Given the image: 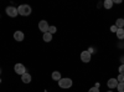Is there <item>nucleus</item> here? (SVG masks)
<instances>
[{
	"label": "nucleus",
	"instance_id": "nucleus-1",
	"mask_svg": "<svg viewBox=\"0 0 124 92\" xmlns=\"http://www.w3.org/2000/svg\"><path fill=\"white\" fill-rule=\"evenodd\" d=\"M31 6L30 5H26V4H23V5H20L17 8V11H19V15H21V16H29L31 14Z\"/></svg>",
	"mask_w": 124,
	"mask_h": 92
},
{
	"label": "nucleus",
	"instance_id": "nucleus-2",
	"mask_svg": "<svg viewBox=\"0 0 124 92\" xmlns=\"http://www.w3.org/2000/svg\"><path fill=\"white\" fill-rule=\"evenodd\" d=\"M72 85H73V81H72L71 78H68V77L61 78V80L58 81V86H60L61 88H65V90L71 88V87H72Z\"/></svg>",
	"mask_w": 124,
	"mask_h": 92
},
{
	"label": "nucleus",
	"instance_id": "nucleus-3",
	"mask_svg": "<svg viewBox=\"0 0 124 92\" xmlns=\"http://www.w3.org/2000/svg\"><path fill=\"white\" fill-rule=\"evenodd\" d=\"M5 13H6V15L8 16H10V17H15V16H17L19 15V11H17V8H15V6H8L6 9H5Z\"/></svg>",
	"mask_w": 124,
	"mask_h": 92
},
{
	"label": "nucleus",
	"instance_id": "nucleus-4",
	"mask_svg": "<svg viewBox=\"0 0 124 92\" xmlns=\"http://www.w3.org/2000/svg\"><path fill=\"white\" fill-rule=\"evenodd\" d=\"M48 27H50V25H48V23L46 21V20H41V21L39 23V30L41 33H47L48 31Z\"/></svg>",
	"mask_w": 124,
	"mask_h": 92
},
{
	"label": "nucleus",
	"instance_id": "nucleus-5",
	"mask_svg": "<svg viewBox=\"0 0 124 92\" xmlns=\"http://www.w3.org/2000/svg\"><path fill=\"white\" fill-rule=\"evenodd\" d=\"M14 70H15V72H16L17 75H20V76H23V75L26 72V67H25L23 64H16L15 67H14Z\"/></svg>",
	"mask_w": 124,
	"mask_h": 92
},
{
	"label": "nucleus",
	"instance_id": "nucleus-6",
	"mask_svg": "<svg viewBox=\"0 0 124 92\" xmlns=\"http://www.w3.org/2000/svg\"><path fill=\"white\" fill-rule=\"evenodd\" d=\"M79 57H81V60H82V62H85V64L89 62L91 59H92V56H91V54L88 52V51H82Z\"/></svg>",
	"mask_w": 124,
	"mask_h": 92
},
{
	"label": "nucleus",
	"instance_id": "nucleus-7",
	"mask_svg": "<svg viewBox=\"0 0 124 92\" xmlns=\"http://www.w3.org/2000/svg\"><path fill=\"white\" fill-rule=\"evenodd\" d=\"M118 84H119V82L117 81V78H110V80H108V82H107V86H108V88L113 90V88H117Z\"/></svg>",
	"mask_w": 124,
	"mask_h": 92
},
{
	"label": "nucleus",
	"instance_id": "nucleus-8",
	"mask_svg": "<svg viewBox=\"0 0 124 92\" xmlns=\"http://www.w3.org/2000/svg\"><path fill=\"white\" fill-rule=\"evenodd\" d=\"M14 39L16 40V41H23V40L25 39V35H24V33L23 31H19V30H17V31H15L14 33Z\"/></svg>",
	"mask_w": 124,
	"mask_h": 92
},
{
	"label": "nucleus",
	"instance_id": "nucleus-9",
	"mask_svg": "<svg viewBox=\"0 0 124 92\" xmlns=\"http://www.w3.org/2000/svg\"><path fill=\"white\" fill-rule=\"evenodd\" d=\"M31 80H32V77H31V75L27 74V72H25V74L21 76V81H23L24 84H30Z\"/></svg>",
	"mask_w": 124,
	"mask_h": 92
},
{
	"label": "nucleus",
	"instance_id": "nucleus-10",
	"mask_svg": "<svg viewBox=\"0 0 124 92\" xmlns=\"http://www.w3.org/2000/svg\"><path fill=\"white\" fill-rule=\"evenodd\" d=\"M113 0H106L104 3H103V6H104V9H107V10H110L112 8H113Z\"/></svg>",
	"mask_w": 124,
	"mask_h": 92
},
{
	"label": "nucleus",
	"instance_id": "nucleus-11",
	"mask_svg": "<svg viewBox=\"0 0 124 92\" xmlns=\"http://www.w3.org/2000/svg\"><path fill=\"white\" fill-rule=\"evenodd\" d=\"M51 77H52V80H54V81H57V82H58V81L62 78V77H61V74L58 72V71H55V72H52Z\"/></svg>",
	"mask_w": 124,
	"mask_h": 92
},
{
	"label": "nucleus",
	"instance_id": "nucleus-12",
	"mask_svg": "<svg viewBox=\"0 0 124 92\" xmlns=\"http://www.w3.org/2000/svg\"><path fill=\"white\" fill-rule=\"evenodd\" d=\"M114 25L117 26V29H123L124 27V20L123 19H117Z\"/></svg>",
	"mask_w": 124,
	"mask_h": 92
},
{
	"label": "nucleus",
	"instance_id": "nucleus-13",
	"mask_svg": "<svg viewBox=\"0 0 124 92\" xmlns=\"http://www.w3.org/2000/svg\"><path fill=\"white\" fill-rule=\"evenodd\" d=\"M51 40H52V34H50L48 31L44 34V41L45 42H50Z\"/></svg>",
	"mask_w": 124,
	"mask_h": 92
},
{
	"label": "nucleus",
	"instance_id": "nucleus-14",
	"mask_svg": "<svg viewBox=\"0 0 124 92\" xmlns=\"http://www.w3.org/2000/svg\"><path fill=\"white\" fill-rule=\"evenodd\" d=\"M116 34H117V37L119 40H124V30L123 29H118Z\"/></svg>",
	"mask_w": 124,
	"mask_h": 92
},
{
	"label": "nucleus",
	"instance_id": "nucleus-15",
	"mask_svg": "<svg viewBox=\"0 0 124 92\" xmlns=\"http://www.w3.org/2000/svg\"><path fill=\"white\" fill-rule=\"evenodd\" d=\"M117 90L118 92H124V82H119L117 86Z\"/></svg>",
	"mask_w": 124,
	"mask_h": 92
},
{
	"label": "nucleus",
	"instance_id": "nucleus-16",
	"mask_svg": "<svg viewBox=\"0 0 124 92\" xmlns=\"http://www.w3.org/2000/svg\"><path fill=\"white\" fill-rule=\"evenodd\" d=\"M56 31H57L56 26H50V27H48V33H50V34H52V35H54Z\"/></svg>",
	"mask_w": 124,
	"mask_h": 92
},
{
	"label": "nucleus",
	"instance_id": "nucleus-17",
	"mask_svg": "<svg viewBox=\"0 0 124 92\" xmlns=\"http://www.w3.org/2000/svg\"><path fill=\"white\" fill-rule=\"evenodd\" d=\"M119 74L124 76V64H122V65L119 66Z\"/></svg>",
	"mask_w": 124,
	"mask_h": 92
},
{
	"label": "nucleus",
	"instance_id": "nucleus-18",
	"mask_svg": "<svg viewBox=\"0 0 124 92\" xmlns=\"http://www.w3.org/2000/svg\"><path fill=\"white\" fill-rule=\"evenodd\" d=\"M117 81H118V82H124V76L119 74V76L117 77Z\"/></svg>",
	"mask_w": 124,
	"mask_h": 92
},
{
	"label": "nucleus",
	"instance_id": "nucleus-19",
	"mask_svg": "<svg viewBox=\"0 0 124 92\" xmlns=\"http://www.w3.org/2000/svg\"><path fill=\"white\" fill-rule=\"evenodd\" d=\"M88 92H99V88L94 86V87H92V88H89V90H88Z\"/></svg>",
	"mask_w": 124,
	"mask_h": 92
},
{
	"label": "nucleus",
	"instance_id": "nucleus-20",
	"mask_svg": "<svg viewBox=\"0 0 124 92\" xmlns=\"http://www.w3.org/2000/svg\"><path fill=\"white\" fill-rule=\"evenodd\" d=\"M117 30H118V29H117L116 25H112V26H110V31H112V33H117Z\"/></svg>",
	"mask_w": 124,
	"mask_h": 92
},
{
	"label": "nucleus",
	"instance_id": "nucleus-21",
	"mask_svg": "<svg viewBox=\"0 0 124 92\" xmlns=\"http://www.w3.org/2000/svg\"><path fill=\"white\" fill-rule=\"evenodd\" d=\"M113 3H116V4H120V3H122V0H116V1H113Z\"/></svg>",
	"mask_w": 124,
	"mask_h": 92
},
{
	"label": "nucleus",
	"instance_id": "nucleus-22",
	"mask_svg": "<svg viewBox=\"0 0 124 92\" xmlns=\"http://www.w3.org/2000/svg\"><path fill=\"white\" fill-rule=\"evenodd\" d=\"M120 61H122V64H124V56H122V59H120Z\"/></svg>",
	"mask_w": 124,
	"mask_h": 92
},
{
	"label": "nucleus",
	"instance_id": "nucleus-23",
	"mask_svg": "<svg viewBox=\"0 0 124 92\" xmlns=\"http://www.w3.org/2000/svg\"><path fill=\"white\" fill-rule=\"evenodd\" d=\"M107 92H113V91H112V90H109V91H107Z\"/></svg>",
	"mask_w": 124,
	"mask_h": 92
},
{
	"label": "nucleus",
	"instance_id": "nucleus-24",
	"mask_svg": "<svg viewBox=\"0 0 124 92\" xmlns=\"http://www.w3.org/2000/svg\"><path fill=\"white\" fill-rule=\"evenodd\" d=\"M123 30H124V27H123Z\"/></svg>",
	"mask_w": 124,
	"mask_h": 92
},
{
	"label": "nucleus",
	"instance_id": "nucleus-25",
	"mask_svg": "<svg viewBox=\"0 0 124 92\" xmlns=\"http://www.w3.org/2000/svg\"><path fill=\"white\" fill-rule=\"evenodd\" d=\"M0 72H1V71H0Z\"/></svg>",
	"mask_w": 124,
	"mask_h": 92
}]
</instances>
